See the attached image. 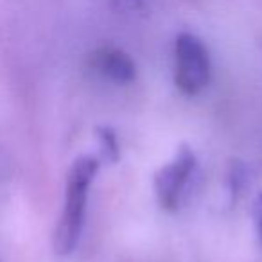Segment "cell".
<instances>
[{
  "label": "cell",
  "mask_w": 262,
  "mask_h": 262,
  "mask_svg": "<svg viewBox=\"0 0 262 262\" xmlns=\"http://www.w3.org/2000/svg\"><path fill=\"white\" fill-rule=\"evenodd\" d=\"M99 169V162L92 157L77 158L67 176L65 203L54 233V250L67 255L76 248L86 214L88 190Z\"/></svg>",
  "instance_id": "6da1fadb"
},
{
  "label": "cell",
  "mask_w": 262,
  "mask_h": 262,
  "mask_svg": "<svg viewBox=\"0 0 262 262\" xmlns=\"http://www.w3.org/2000/svg\"><path fill=\"white\" fill-rule=\"evenodd\" d=\"M174 81L183 94H200L210 79V58L203 41L182 33L174 43Z\"/></svg>",
  "instance_id": "7a4b0ae2"
},
{
  "label": "cell",
  "mask_w": 262,
  "mask_h": 262,
  "mask_svg": "<svg viewBox=\"0 0 262 262\" xmlns=\"http://www.w3.org/2000/svg\"><path fill=\"white\" fill-rule=\"evenodd\" d=\"M194 169V155L189 149H182L169 165L160 169L155 180L158 201L162 207L174 208L178 205L180 194L189 182V176Z\"/></svg>",
  "instance_id": "3957f363"
},
{
  "label": "cell",
  "mask_w": 262,
  "mask_h": 262,
  "mask_svg": "<svg viewBox=\"0 0 262 262\" xmlns=\"http://www.w3.org/2000/svg\"><path fill=\"white\" fill-rule=\"evenodd\" d=\"M94 67L115 83H129L135 79V63L124 51L115 47H102L92 56Z\"/></svg>",
  "instance_id": "277c9868"
}]
</instances>
